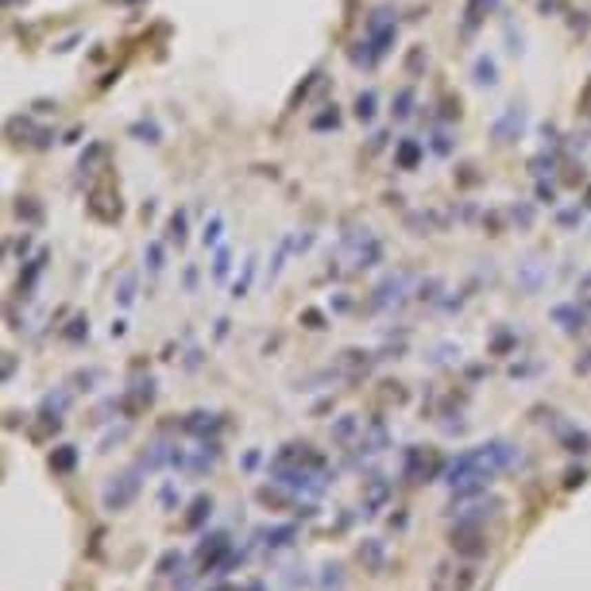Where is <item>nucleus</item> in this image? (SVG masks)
Returning a JSON list of instances; mask_svg holds the SVG:
<instances>
[{
	"instance_id": "f257e3e1",
	"label": "nucleus",
	"mask_w": 591,
	"mask_h": 591,
	"mask_svg": "<svg viewBox=\"0 0 591 591\" xmlns=\"http://www.w3.org/2000/svg\"><path fill=\"white\" fill-rule=\"evenodd\" d=\"M475 81H479V85H495V81H499V66H495V59H487V54L475 59Z\"/></svg>"
},
{
	"instance_id": "f03ea898",
	"label": "nucleus",
	"mask_w": 591,
	"mask_h": 591,
	"mask_svg": "<svg viewBox=\"0 0 591 591\" xmlns=\"http://www.w3.org/2000/svg\"><path fill=\"white\" fill-rule=\"evenodd\" d=\"M375 105H379V97H375V89H364V93H360V97H355V116L364 120H375Z\"/></svg>"
},
{
	"instance_id": "7ed1b4c3",
	"label": "nucleus",
	"mask_w": 591,
	"mask_h": 591,
	"mask_svg": "<svg viewBox=\"0 0 591 591\" xmlns=\"http://www.w3.org/2000/svg\"><path fill=\"white\" fill-rule=\"evenodd\" d=\"M167 232H170V240H178V244H186V232H189V225H186V213H174V217L167 220Z\"/></svg>"
},
{
	"instance_id": "20e7f679",
	"label": "nucleus",
	"mask_w": 591,
	"mask_h": 591,
	"mask_svg": "<svg viewBox=\"0 0 591 591\" xmlns=\"http://www.w3.org/2000/svg\"><path fill=\"white\" fill-rule=\"evenodd\" d=\"M410 105H414V93H410V89H398V97H394L391 112H394L398 120H406V116H410Z\"/></svg>"
},
{
	"instance_id": "39448f33",
	"label": "nucleus",
	"mask_w": 591,
	"mask_h": 591,
	"mask_svg": "<svg viewBox=\"0 0 591 591\" xmlns=\"http://www.w3.org/2000/svg\"><path fill=\"white\" fill-rule=\"evenodd\" d=\"M499 0H468V28H475L479 23V12H491Z\"/></svg>"
},
{
	"instance_id": "423d86ee",
	"label": "nucleus",
	"mask_w": 591,
	"mask_h": 591,
	"mask_svg": "<svg viewBox=\"0 0 591 591\" xmlns=\"http://www.w3.org/2000/svg\"><path fill=\"white\" fill-rule=\"evenodd\" d=\"M557 220H561L564 228H580L583 225V209L572 205V209H564V213H557Z\"/></svg>"
},
{
	"instance_id": "0eeeda50",
	"label": "nucleus",
	"mask_w": 591,
	"mask_h": 591,
	"mask_svg": "<svg viewBox=\"0 0 591 591\" xmlns=\"http://www.w3.org/2000/svg\"><path fill=\"white\" fill-rule=\"evenodd\" d=\"M220 228H225V220H220V213H213V217L205 220V236H201V240H205V244H217V240H220Z\"/></svg>"
},
{
	"instance_id": "6e6552de",
	"label": "nucleus",
	"mask_w": 591,
	"mask_h": 591,
	"mask_svg": "<svg viewBox=\"0 0 591 591\" xmlns=\"http://www.w3.org/2000/svg\"><path fill=\"white\" fill-rule=\"evenodd\" d=\"M340 124V112H336V105H333V112H321V116H313V128L321 132V128H336Z\"/></svg>"
},
{
	"instance_id": "1a4fd4ad",
	"label": "nucleus",
	"mask_w": 591,
	"mask_h": 591,
	"mask_svg": "<svg viewBox=\"0 0 591 591\" xmlns=\"http://www.w3.org/2000/svg\"><path fill=\"white\" fill-rule=\"evenodd\" d=\"M417 155H422V147H417V143H402V147H398V158H402V167H414Z\"/></svg>"
},
{
	"instance_id": "9d476101",
	"label": "nucleus",
	"mask_w": 591,
	"mask_h": 591,
	"mask_svg": "<svg viewBox=\"0 0 591 591\" xmlns=\"http://www.w3.org/2000/svg\"><path fill=\"white\" fill-rule=\"evenodd\" d=\"M132 136H143L139 143H158V132H155V124H136V128H132Z\"/></svg>"
},
{
	"instance_id": "9b49d317",
	"label": "nucleus",
	"mask_w": 591,
	"mask_h": 591,
	"mask_svg": "<svg viewBox=\"0 0 591 591\" xmlns=\"http://www.w3.org/2000/svg\"><path fill=\"white\" fill-rule=\"evenodd\" d=\"M143 259H147L151 275H155V271H163V247H158V244H151V247H147V256H143Z\"/></svg>"
},
{
	"instance_id": "f8f14e48",
	"label": "nucleus",
	"mask_w": 591,
	"mask_h": 591,
	"mask_svg": "<svg viewBox=\"0 0 591 591\" xmlns=\"http://www.w3.org/2000/svg\"><path fill=\"white\" fill-rule=\"evenodd\" d=\"M537 201H541V205H557V186H545V182H537Z\"/></svg>"
},
{
	"instance_id": "ddd939ff",
	"label": "nucleus",
	"mask_w": 591,
	"mask_h": 591,
	"mask_svg": "<svg viewBox=\"0 0 591 591\" xmlns=\"http://www.w3.org/2000/svg\"><path fill=\"white\" fill-rule=\"evenodd\" d=\"M510 217H514V220H518V225H522V228H530V220H533V213H530V209H526V205H514V209H510Z\"/></svg>"
},
{
	"instance_id": "4468645a",
	"label": "nucleus",
	"mask_w": 591,
	"mask_h": 591,
	"mask_svg": "<svg viewBox=\"0 0 591 591\" xmlns=\"http://www.w3.org/2000/svg\"><path fill=\"white\" fill-rule=\"evenodd\" d=\"M132 290H136V278H124V282H120V302H124V306H128V302H132V298H136V294H132Z\"/></svg>"
},
{
	"instance_id": "2eb2a0df",
	"label": "nucleus",
	"mask_w": 591,
	"mask_h": 591,
	"mask_svg": "<svg viewBox=\"0 0 591 591\" xmlns=\"http://www.w3.org/2000/svg\"><path fill=\"white\" fill-rule=\"evenodd\" d=\"M433 151H437V155H448V151H453V143H448L444 132H437V136H433Z\"/></svg>"
},
{
	"instance_id": "dca6fc26",
	"label": "nucleus",
	"mask_w": 591,
	"mask_h": 591,
	"mask_svg": "<svg viewBox=\"0 0 591 591\" xmlns=\"http://www.w3.org/2000/svg\"><path fill=\"white\" fill-rule=\"evenodd\" d=\"M228 275V251H220L217 256V278H225Z\"/></svg>"
},
{
	"instance_id": "f3484780",
	"label": "nucleus",
	"mask_w": 591,
	"mask_h": 591,
	"mask_svg": "<svg viewBox=\"0 0 591 591\" xmlns=\"http://www.w3.org/2000/svg\"><path fill=\"white\" fill-rule=\"evenodd\" d=\"M557 8H561V0H541V12H545V16H549V12H557Z\"/></svg>"
}]
</instances>
